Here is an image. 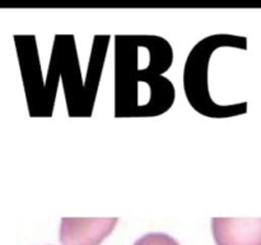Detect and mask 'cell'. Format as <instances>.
I'll return each instance as SVG.
<instances>
[{"mask_svg": "<svg viewBox=\"0 0 261 245\" xmlns=\"http://www.w3.org/2000/svg\"><path fill=\"white\" fill-rule=\"evenodd\" d=\"M217 245H261V218H212Z\"/></svg>", "mask_w": 261, "mask_h": 245, "instance_id": "cell-4", "label": "cell"}, {"mask_svg": "<svg viewBox=\"0 0 261 245\" xmlns=\"http://www.w3.org/2000/svg\"><path fill=\"white\" fill-rule=\"evenodd\" d=\"M119 218H76L64 217L60 225V242L63 245H99L116 227Z\"/></svg>", "mask_w": 261, "mask_h": 245, "instance_id": "cell-3", "label": "cell"}, {"mask_svg": "<svg viewBox=\"0 0 261 245\" xmlns=\"http://www.w3.org/2000/svg\"><path fill=\"white\" fill-rule=\"evenodd\" d=\"M134 245H180L177 240L163 232H150L143 235L134 242Z\"/></svg>", "mask_w": 261, "mask_h": 245, "instance_id": "cell-5", "label": "cell"}, {"mask_svg": "<svg viewBox=\"0 0 261 245\" xmlns=\"http://www.w3.org/2000/svg\"><path fill=\"white\" fill-rule=\"evenodd\" d=\"M222 46L246 48V38L228 35H214L201 40L191 50L184 69V87L191 106L209 117H228L246 112V102L236 105L214 104L208 88V66L212 54Z\"/></svg>", "mask_w": 261, "mask_h": 245, "instance_id": "cell-2", "label": "cell"}, {"mask_svg": "<svg viewBox=\"0 0 261 245\" xmlns=\"http://www.w3.org/2000/svg\"><path fill=\"white\" fill-rule=\"evenodd\" d=\"M116 116H148L144 92H149L157 115L175 101V88L162 77L172 64V48L157 36L115 37Z\"/></svg>", "mask_w": 261, "mask_h": 245, "instance_id": "cell-1", "label": "cell"}]
</instances>
